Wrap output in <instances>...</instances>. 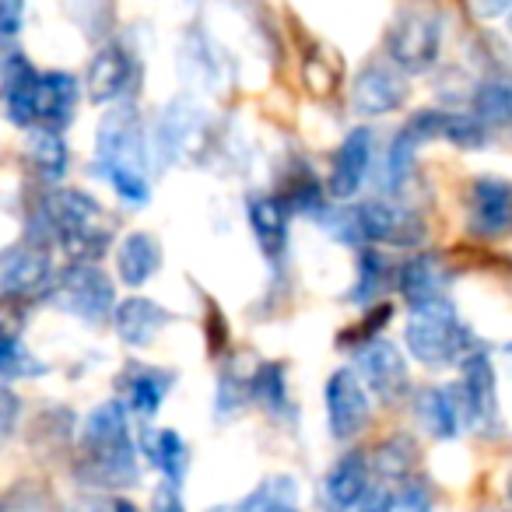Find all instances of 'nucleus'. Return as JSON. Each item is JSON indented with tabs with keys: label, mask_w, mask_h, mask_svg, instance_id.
Here are the masks:
<instances>
[{
	"label": "nucleus",
	"mask_w": 512,
	"mask_h": 512,
	"mask_svg": "<svg viewBox=\"0 0 512 512\" xmlns=\"http://www.w3.org/2000/svg\"><path fill=\"white\" fill-rule=\"evenodd\" d=\"M78 484L95 491H120L141 477V446L130 435V411L120 397L102 400L78 428Z\"/></svg>",
	"instance_id": "f257e3e1"
},
{
	"label": "nucleus",
	"mask_w": 512,
	"mask_h": 512,
	"mask_svg": "<svg viewBox=\"0 0 512 512\" xmlns=\"http://www.w3.org/2000/svg\"><path fill=\"white\" fill-rule=\"evenodd\" d=\"M78 99L81 88L74 74L39 71L22 53H15L4 74H0V102H4V113L15 127L64 130L74 120Z\"/></svg>",
	"instance_id": "f03ea898"
},
{
	"label": "nucleus",
	"mask_w": 512,
	"mask_h": 512,
	"mask_svg": "<svg viewBox=\"0 0 512 512\" xmlns=\"http://www.w3.org/2000/svg\"><path fill=\"white\" fill-rule=\"evenodd\" d=\"M95 169L120 200L134 207L148 204V148L130 106H109V113L102 116L95 137Z\"/></svg>",
	"instance_id": "7ed1b4c3"
},
{
	"label": "nucleus",
	"mask_w": 512,
	"mask_h": 512,
	"mask_svg": "<svg viewBox=\"0 0 512 512\" xmlns=\"http://www.w3.org/2000/svg\"><path fill=\"white\" fill-rule=\"evenodd\" d=\"M39 228L71 256V264H95L113 242V218L85 190H50L39 211Z\"/></svg>",
	"instance_id": "20e7f679"
},
{
	"label": "nucleus",
	"mask_w": 512,
	"mask_h": 512,
	"mask_svg": "<svg viewBox=\"0 0 512 512\" xmlns=\"http://www.w3.org/2000/svg\"><path fill=\"white\" fill-rule=\"evenodd\" d=\"M404 348L425 369H453L481 344H477L474 330L463 323V316L456 313L453 299H439L411 309L404 327Z\"/></svg>",
	"instance_id": "39448f33"
},
{
	"label": "nucleus",
	"mask_w": 512,
	"mask_h": 512,
	"mask_svg": "<svg viewBox=\"0 0 512 512\" xmlns=\"http://www.w3.org/2000/svg\"><path fill=\"white\" fill-rule=\"evenodd\" d=\"M442 39H446V15L435 0H407L386 29V53L390 64L404 74H428L439 64Z\"/></svg>",
	"instance_id": "423d86ee"
},
{
	"label": "nucleus",
	"mask_w": 512,
	"mask_h": 512,
	"mask_svg": "<svg viewBox=\"0 0 512 512\" xmlns=\"http://www.w3.org/2000/svg\"><path fill=\"white\" fill-rule=\"evenodd\" d=\"M50 302L60 313L74 316V320H81V323H92V327L109 323L116 306H120V302H116V285L109 281V274L102 271L99 264L64 267L50 288Z\"/></svg>",
	"instance_id": "0eeeda50"
},
{
	"label": "nucleus",
	"mask_w": 512,
	"mask_h": 512,
	"mask_svg": "<svg viewBox=\"0 0 512 512\" xmlns=\"http://www.w3.org/2000/svg\"><path fill=\"white\" fill-rule=\"evenodd\" d=\"M355 211L358 225H362V242H369V246L418 249L428 235L425 218L400 197L362 200V204H355Z\"/></svg>",
	"instance_id": "6e6552de"
},
{
	"label": "nucleus",
	"mask_w": 512,
	"mask_h": 512,
	"mask_svg": "<svg viewBox=\"0 0 512 512\" xmlns=\"http://www.w3.org/2000/svg\"><path fill=\"white\" fill-rule=\"evenodd\" d=\"M53 264L39 242H18L0 253V302H32L39 295H50Z\"/></svg>",
	"instance_id": "1a4fd4ad"
},
{
	"label": "nucleus",
	"mask_w": 512,
	"mask_h": 512,
	"mask_svg": "<svg viewBox=\"0 0 512 512\" xmlns=\"http://www.w3.org/2000/svg\"><path fill=\"white\" fill-rule=\"evenodd\" d=\"M327 404V428L337 442H351L372 421V393L355 369H334L323 390Z\"/></svg>",
	"instance_id": "9d476101"
},
{
	"label": "nucleus",
	"mask_w": 512,
	"mask_h": 512,
	"mask_svg": "<svg viewBox=\"0 0 512 512\" xmlns=\"http://www.w3.org/2000/svg\"><path fill=\"white\" fill-rule=\"evenodd\" d=\"M456 393H460L463 414H467V428H488L498 425V376H495V362H491L488 348L470 351L460 362V383H456Z\"/></svg>",
	"instance_id": "9b49d317"
},
{
	"label": "nucleus",
	"mask_w": 512,
	"mask_h": 512,
	"mask_svg": "<svg viewBox=\"0 0 512 512\" xmlns=\"http://www.w3.org/2000/svg\"><path fill=\"white\" fill-rule=\"evenodd\" d=\"M467 232L474 239H502L512 232V179L477 176L467 190Z\"/></svg>",
	"instance_id": "f8f14e48"
},
{
	"label": "nucleus",
	"mask_w": 512,
	"mask_h": 512,
	"mask_svg": "<svg viewBox=\"0 0 512 512\" xmlns=\"http://www.w3.org/2000/svg\"><path fill=\"white\" fill-rule=\"evenodd\" d=\"M355 372L369 386L372 397H379L383 404H397L407 393V386H411V369H407L404 351L393 341H386V337H376V341L358 348Z\"/></svg>",
	"instance_id": "ddd939ff"
},
{
	"label": "nucleus",
	"mask_w": 512,
	"mask_h": 512,
	"mask_svg": "<svg viewBox=\"0 0 512 512\" xmlns=\"http://www.w3.org/2000/svg\"><path fill=\"white\" fill-rule=\"evenodd\" d=\"M134 85H137V60L127 46L106 43L92 57V64H88L85 88L95 106H120L134 92Z\"/></svg>",
	"instance_id": "4468645a"
},
{
	"label": "nucleus",
	"mask_w": 512,
	"mask_h": 512,
	"mask_svg": "<svg viewBox=\"0 0 512 512\" xmlns=\"http://www.w3.org/2000/svg\"><path fill=\"white\" fill-rule=\"evenodd\" d=\"M372 144H376V137H372L369 127H355L337 144L334 162H330V179H327V193L334 200L344 204V200L358 197V190H362V183L369 179L372 169V151H376Z\"/></svg>",
	"instance_id": "2eb2a0df"
},
{
	"label": "nucleus",
	"mask_w": 512,
	"mask_h": 512,
	"mask_svg": "<svg viewBox=\"0 0 512 512\" xmlns=\"http://www.w3.org/2000/svg\"><path fill=\"white\" fill-rule=\"evenodd\" d=\"M407 102V78L393 64H369L351 85V109L358 116L397 113Z\"/></svg>",
	"instance_id": "dca6fc26"
},
{
	"label": "nucleus",
	"mask_w": 512,
	"mask_h": 512,
	"mask_svg": "<svg viewBox=\"0 0 512 512\" xmlns=\"http://www.w3.org/2000/svg\"><path fill=\"white\" fill-rule=\"evenodd\" d=\"M449 281H453V271L442 260L439 253H414L407 256L404 264L397 267V292L400 299L411 309L428 306V302L449 299Z\"/></svg>",
	"instance_id": "f3484780"
},
{
	"label": "nucleus",
	"mask_w": 512,
	"mask_h": 512,
	"mask_svg": "<svg viewBox=\"0 0 512 512\" xmlns=\"http://www.w3.org/2000/svg\"><path fill=\"white\" fill-rule=\"evenodd\" d=\"M369 488H372V460L362 449H351V453H344L341 460L327 470V477H323V488H320L323 512L358 509Z\"/></svg>",
	"instance_id": "a211bd4d"
},
{
	"label": "nucleus",
	"mask_w": 512,
	"mask_h": 512,
	"mask_svg": "<svg viewBox=\"0 0 512 512\" xmlns=\"http://www.w3.org/2000/svg\"><path fill=\"white\" fill-rule=\"evenodd\" d=\"M172 383H176V372H165L158 365L130 362L123 365V372L116 376V397L123 400L127 411H134L137 418H155L158 407L165 404Z\"/></svg>",
	"instance_id": "6ab92c4d"
},
{
	"label": "nucleus",
	"mask_w": 512,
	"mask_h": 512,
	"mask_svg": "<svg viewBox=\"0 0 512 512\" xmlns=\"http://www.w3.org/2000/svg\"><path fill=\"white\" fill-rule=\"evenodd\" d=\"M414 418L432 439H456L467 428V414H463L460 393L456 386H428L414 397Z\"/></svg>",
	"instance_id": "aec40b11"
},
{
	"label": "nucleus",
	"mask_w": 512,
	"mask_h": 512,
	"mask_svg": "<svg viewBox=\"0 0 512 512\" xmlns=\"http://www.w3.org/2000/svg\"><path fill=\"white\" fill-rule=\"evenodd\" d=\"M169 323H172L169 309H162L158 302L144 299V295H130V299H123L113 313L116 334H120V341L130 344V348H144V344H151L165 327H169Z\"/></svg>",
	"instance_id": "412c9836"
},
{
	"label": "nucleus",
	"mask_w": 512,
	"mask_h": 512,
	"mask_svg": "<svg viewBox=\"0 0 512 512\" xmlns=\"http://www.w3.org/2000/svg\"><path fill=\"white\" fill-rule=\"evenodd\" d=\"M200 127H204V113L193 106L190 99L169 102V109H162L155 127V148L162 162H176L193 141H197Z\"/></svg>",
	"instance_id": "4be33fe9"
},
{
	"label": "nucleus",
	"mask_w": 512,
	"mask_h": 512,
	"mask_svg": "<svg viewBox=\"0 0 512 512\" xmlns=\"http://www.w3.org/2000/svg\"><path fill=\"white\" fill-rule=\"evenodd\" d=\"M288 207L281 204V197H267V193H256L246 200V221L249 232H253L256 246L267 260H278L285 253L288 242Z\"/></svg>",
	"instance_id": "5701e85b"
},
{
	"label": "nucleus",
	"mask_w": 512,
	"mask_h": 512,
	"mask_svg": "<svg viewBox=\"0 0 512 512\" xmlns=\"http://www.w3.org/2000/svg\"><path fill=\"white\" fill-rule=\"evenodd\" d=\"M137 446H141V456L151 467L162 470L165 484L183 488L186 470H190V446L183 442V435L172 432V428H144Z\"/></svg>",
	"instance_id": "b1692460"
},
{
	"label": "nucleus",
	"mask_w": 512,
	"mask_h": 512,
	"mask_svg": "<svg viewBox=\"0 0 512 512\" xmlns=\"http://www.w3.org/2000/svg\"><path fill=\"white\" fill-rule=\"evenodd\" d=\"M162 271V246L155 235L148 232H130L127 239L116 246V274L127 288L148 285L155 274Z\"/></svg>",
	"instance_id": "393cba45"
},
{
	"label": "nucleus",
	"mask_w": 512,
	"mask_h": 512,
	"mask_svg": "<svg viewBox=\"0 0 512 512\" xmlns=\"http://www.w3.org/2000/svg\"><path fill=\"white\" fill-rule=\"evenodd\" d=\"M25 162L36 169L39 179L46 183H60L67 176V144H64V130H50V127H36L29 130V141H25Z\"/></svg>",
	"instance_id": "a878e982"
},
{
	"label": "nucleus",
	"mask_w": 512,
	"mask_h": 512,
	"mask_svg": "<svg viewBox=\"0 0 512 512\" xmlns=\"http://www.w3.org/2000/svg\"><path fill=\"white\" fill-rule=\"evenodd\" d=\"M390 281H397V267L386 260V253H379L376 246H362L358 249L355 288L348 292V299L355 302V306H372V302L386 292Z\"/></svg>",
	"instance_id": "bb28decb"
},
{
	"label": "nucleus",
	"mask_w": 512,
	"mask_h": 512,
	"mask_svg": "<svg viewBox=\"0 0 512 512\" xmlns=\"http://www.w3.org/2000/svg\"><path fill=\"white\" fill-rule=\"evenodd\" d=\"M418 463V446L411 435H390L386 442H379V449L372 453V477L386 484L407 481Z\"/></svg>",
	"instance_id": "cd10ccee"
},
{
	"label": "nucleus",
	"mask_w": 512,
	"mask_h": 512,
	"mask_svg": "<svg viewBox=\"0 0 512 512\" xmlns=\"http://www.w3.org/2000/svg\"><path fill=\"white\" fill-rule=\"evenodd\" d=\"M232 512H299V488L292 477H267L260 481Z\"/></svg>",
	"instance_id": "c85d7f7f"
},
{
	"label": "nucleus",
	"mask_w": 512,
	"mask_h": 512,
	"mask_svg": "<svg viewBox=\"0 0 512 512\" xmlns=\"http://www.w3.org/2000/svg\"><path fill=\"white\" fill-rule=\"evenodd\" d=\"M281 204L288 207V211H302V214H313V218H320L323 211H327V190H323V183L313 176V169L309 165H299V169L288 176L285 190L278 193Z\"/></svg>",
	"instance_id": "c756f323"
},
{
	"label": "nucleus",
	"mask_w": 512,
	"mask_h": 512,
	"mask_svg": "<svg viewBox=\"0 0 512 512\" xmlns=\"http://www.w3.org/2000/svg\"><path fill=\"white\" fill-rule=\"evenodd\" d=\"M418 148L421 144L407 134L404 127L397 130V137L390 141V151H386V162H383V190L390 197H397L414 176V162H418Z\"/></svg>",
	"instance_id": "7c9ffc66"
},
{
	"label": "nucleus",
	"mask_w": 512,
	"mask_h": 512,
	"mask_svg": "<svg viewBox=\"0 0 512 512\" xmlns=\"http://www.w3.org/2000/svg\"><path fill=\"white\" fill-rule=\"evenodd\" d=\"M249 400L267 411L281 414L288 407V376H285V365H260V369L249 376Z\"/></svg>",
	"instance_id": "2f4dec72"
},
{
	"label": "nucleus",
	"mask_w": 512,
	"mask_h": 512,
	"mask_svg": "<svg viewBox=\"0 0 512 512\" xmlns=\"http://www.w3.org/2000/svg\"><path fill=\"white\" fill-rule=\"evenodd\" d=\"M442 141L453 144V148L463 151H477V148H488L491 141V130L477 120L474 113H460V109H446V123H442Z\"/></svg>",
	"instance_id": "473e14b6"
},
{
	"label": "nucleus",
	"mask_w": 512,
	"mask_h": 512,
	"mask_svg": "<svg viewBox=\"0 0 512 512\" xmlns=\"http://www.w3.org/2000/svg\"><path fill=\"white\" fill-rule=\"evenodd\" d=\"M4 376H43V365L32 362L11 323H0V379Z\"/></svg>",
	"instance_id": "72a5a7b5"
},
{
	"label": "nucleus",
	"mask_w": 512,
	"mask_h": 512,
	"mask_svg": "<svg viewBox=\"0 0 512 512\" xmlns=\"http://www.w3.org/2000/svg\"><path fill=\"white\" fill-rule=\"evenodd\" d=\"M393 320V306H376V309H369V313H362V320L355 323V327H348L341 334V344H369V341H376V337H383V327Z\"/></svg>",
	"instance_id": "f704fd0d"
},
{
	"label": "nucleus",
	"mask_w": 512,
	"mask_h": 512,
	"mask_svg": "<svg viewBox=\"0 0 512 512\" xmlns=\"http://www.w3.org/2000/svg\"><path fill=\"white\" fill-rule=\"evenodd\" d=\"M386 512H435V505H432V495H428L425 484L407 477V481L393 484V495H390Z\"/></svg>",
	"instance_id": "c9c22d12"
},
{
	"label": "nucleus",
	"mask_w": 512,
	"mask_h": 512,
	"mask_svg": "<svg viewBox=\"0 0 512 512\" xmlns=\"http://www.w3.org/2000/svg\"><path fill=\"white\" fill-rule=\"evenodd\" d=\"M18 418H22V400H18V393L11 386L0 383V446L15 435Z\"/></svg>",
	"instance_id": "e433bc0d"
},
{
	"label": "nucleus",
	"mask_w": 512,
	"mask_h": 512,
	"mask_svg": "<svg viewBox=\"0 0 512 512\" xmlns=\"http://www.w3.org/2000/svg\"><path fill=\"white\" fill-rule=\"evenodd\" d=\"M25 22V0H0V39H15Z\"/></svg>",
	"instance_id": "4c0bfd02"
},
{
	"label": "nucleus",
	"mask_w": 512,
	"mask_h": 512,
	"mask_svg": "<svg viewBox=\"0 0 512 512\" xmlns=\"http://www.w3.org/2000/svg\"><path fill=\"white\" fill-rule=\"evenodd\" d=\"M467 8L477 22H502V18H512V0H467Z\"/></svg>",
	"instance_id": "58836bf2"
},
{
	"label": "nucleus",
	"mask_w": 512,
	"mask_h": 512,
	"mask_svg": "<svg viewBox=\"0 0 512 512\" xmlns=\"http://www.w3.org/2000/svg\"><path fill=\"white\" fill-rule=\"evenodd\" d=\"M151 512H186L183 502H179V488H172V484H162V491L155 495V505H151Z\"/></svg>",
	"instance_id": "ea45409f"
},
{
	"label": "nucleus",
	"mask_w": 512,
	"mask_h": 512,
	"mask_svg": "<svg viewBox=\"0 0 512 512\" xmlns=\"http://www.w3.org/2000/svg\"><path fill=\"white\" fill-rule=\"evenodd\" d=\"M113 512H141V509H137L134 502H127V498H116V502H113Z\"/></svg>",
	"instance_id": "a19ab883"
},
{
	"label": "nucleus",
	"mask_w": 512,
	"mask_h": 512,
	"mask_svg": "<svg viewBox=\"0 0 512 512\" xmlns=\"http://www.w3.org/2000/svg\"><path fill=\"white\" fill-rule=\"evenodd\" d=\"M505 355H509V358H512V344H505Z\"/></svg>",
	"instance_id": "79ce46f5"
},
{
	"label": "nucleus",
	"mask_w": 512,
	"mask_h": 512,
	"mask_svg": "<svg viewBox=\"0 0 512 512\" xmlns=\"http://www.w3.org/2000/svg\"><path fill=\"white\" fill-rule=\"evenodd\" d=\"M509 502H512V477H509Z\"/></svg>",
	"instance_id": "37998d69"
}]
</instances>
